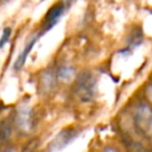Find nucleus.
<instances>
[{
    "label": "nucleus",
    "instance_id": "11",
    "mask_svg": "<svg viewBox=\"0 0 152 152\" xmlns=\"http://www.w3.org/2000/svg\"><path fill=\"white\" fill-rule=\"evenodd\" d=\"M103 152H118V151L114 150L113 147H106V148L103 150Z\"/></svg>",
    "mask_w": 152,
    "mask_h": 152
},
{
    "label": "nucleus",
    "instance_id": "2",
    "mask_svg": "<svg viewBox=\"0 0 152 152\" xmlns=\"http://www.w3.org/2000/svg\"><path fill=\"white\" fill-rule=\"evenodd\" d=\"M65 11V4L64 2H58L55 4L45 14L44 18V31H49L51 30L59 20V18L62 17V14Z\"/></svg>",
    "mask_w": 152,
    "mask_h": 152
},
{
    "label": "nucleus",
    "instance_id": "12",
    "mask_svg": "<svg viewBox=\"0 0 152 152\" xmlns=\"http://www.w3.org/2000/svg\"><path fill=\"white\" fill-rule=\"evenodd\" d=\"M7 152H12V151H7Z\"/></svg>",
    "mask_w": 152,
    "mask_h": 152
},
{
    "label": "nucleus",
    "instance_id": "8",
    "mask_svg": "<svg viewBox=\"0 0 152 152\" xmlns=\"http://www.w3.org/2000/svg\"><path fill=\"white\" fill-rule=\"evenodd\" d=\"M53 81H55V75L51 74L50 71L45 72V75L43 76V86L45 88H51L53 84Z\"/></svg>",
    "mask_w": 152,
    "mask_h": 152
},
{
    "label": "nucleus",
    "instance_id": "6",
    "mask_svg": "<svg viewBox=\"0 0 152 152\" xmlns=\"http://www.w3.org/2000/svg\"><path fill=\"white\" fill-rule=\"evenodd\" d=\"M57 78L63 81V82H70L74 77H75V70L71 68V66H61L56 74Z\"/></svg>",
    "mask_w": 152,
    "mask_h": 152
},
{
    "label": "nucleus",
    "instance_id": "10",
    "mask_svg": "<svg viewBox=\"0 0 152 152\" xmlns=\"http://www.w3.org/2000/svg\"><path fill=\"white\" fill-rule=\"evenodd\" d=\"M145 94L147 96V99L152 102V86H147L146 89H145Z\"/></svg>",
    "mask_w": 152,
    "mask_h": 152
},
{
    "label": "nucleus",
    "instance_id": "7",
    "mask_svg": "<svg viewBox=\"0 0 152 152\" xmlns=\"http://www.w3.org/2000/svg\"><path fill=\"white\" fill-rule=\"evenodd\" d=\"M75 135H76V133H74V132H62L57 138H56V140L53 141V144H56L57 145V148H61V147H63L64 145H66L70 140H72L74 138H75Z\"/></svg>",
    "mask_w": 152,
    "mask_h": 152
},
{
    "label": "nucleus",
    "instance_id": "9",
    "mask_svg": "<svg viewBox=\"0 0 152 152\" xmlns=\"http://www.w3.org/2000/svg\"><path fill=\"white\" fill-rule=\"evenodd\" d=\"M10 36H11V28L10 27H5L2 30V33H1V37H0V49L8 43Z\"/></svg>",
    "mask_w": 152,
    "mask_h": 152
},
{
    "label": "nucleus",
    "instance_id": "3",
    "mask_svg": "<svg viewBox=\"0 0 152 152\" xmlns=\"http://www.w3.org/2000/svg\"><path fill=\"white\" fill-rule=\"evenodd\" d=\"M17 125L23 132H30L32 128V112L27 104H20L17 110Z\"/></svg>",
    "mask_w": 152,
    "mask_h": 152
},
{
    "label": "nucleus",
    "instance_id": "4",
    "mask_svg": "<svg viewBox=\"0 0 152 152\" xmlns=\"http://www.w3.org/2000/svg\"><path fill=\"white\" fill-rule=\"evenodd\" d=\"M77 89H78L80 96H82L83 100H86V101L90 100L94 95V82H93V80L89 76L83 75L78 81Z\"/></svg>",
    "mask_w": 152,
    "mask_h": 152
},
{
    "label": "nucleus",
    "instance_id": "5",
    "mask_svg": "<svg viewBox=\"0 0 152 152\" xmlns=\"http://www.w3.org/2000/svg\"><path fill=\"white\" fill-rule=\"evenodd\" d=\"M37 40H38V36H34V37H32V38L27 42V44L24 46L23 51L18 55L17 59L14 61V64H13V69H14V70H20V69L24 66V64H25V62H26V58H27L28 53L31 52V50H32V48L34 46V44H36Z\"/></svg>",
    "mask_w": 152,
    "mask_h": 152
},
{
    "label": "nucleus",
    "instance_id": "1",
    "mask_svg": "<svg viewBox=\"0 0 152 152\" xmlns=\"http://www.w3.org/2000/svg\"><path fill=\"white\" fill-rule=\"evenodd\" d=\"M135 121L145 135L152 141V109L147 104H140L135 112Z\"/></svg>",
    "mask_w": 152,
    "mask_h": 152
}]
</instances>
